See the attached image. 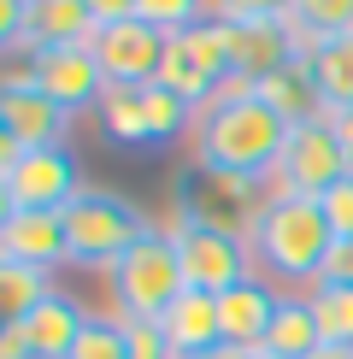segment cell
Returning a JSON list of instances; mask_svg holds the SVG:
<instances>
[{
  "mask_svg": "<svg viewBox=\"0 0 353 359\" xmlns=\"http://www.w3.org/2000/svg\"><path fill=\"white\" fill-rule=\"evenodd\" d=\"M171 236H176V259H183L188 289L224 294V289L254 277L247 271V253H254L247 236H230V230H218V224H200V218H183V212H176Z\"/></svg>",
  "mask_w": 353,
  "mask_h": 359,
  "instance_id": "7",
  "label": "cell"
},
{
  "mask_svg": "<svg viewBox=\"0 0 353 359\" xmlns=\"http://www.w3.org/2000/svg\"><path fill=\"white\" fill-rule=\"evenodd\" d=\"M318 359H353V353H347V348H324Z\"/></svg>",
  "mask_w": 353,
  "mask_h": 359,
  "instance_id": "35",
  "label": "cell"
},
{
  "mask_svg": "<svg viewBox=\"0 0 353 359\" xmlns=\"http://www.w3.org/2000/svg\"><path fill=\"white\" fill-rule=\"evenodd\" d=\"M259 353H277V359H318L324 353V330H318L312 294H283L277 324H271V336H265Z\"/></svg>",
  "mask_w": 353,
  "mask_h": 359,
  "instance_id": "19",
  "label": "cell"
},
{
  "mask_svg": "<svg viewBox=\"0 0 353 359\" xmlns=\"http://www.w3.org/2000/svg\"><path fill=\"white\" fill-rule=\"evenodd\" d=\"M136 18L153 24L159 36H183V29L212 18V0H136Z\"/></svg>",
  "mask_w": 353,
  "mask_h": 359,
  "instance_id": "26",
  "label": "cell"
},
{
  "mask_svg": "<svg viewBox=\"0 0 353 359\" xmlns=\"http://www.w3.org/2000/svg\"><path fill=\"white\" fill-rule=\"evenodd\" d=\"M254 359H277V353H254Z\"/></svg>",
  "mask_w": 353,
  "mask_h": 359,
  "instance_id": "36",
  "label": "cell"
},
{
  "mask_svg": "<svg viewBox=\"0 0 353 359\" xmlns=\"http://www.w3.org/2000/svg\"><path fill=\"white\" fill-rule=\"evenodd\" d=\"M53 271H36V265H12V259H0V318L6 324H24L29 312H36L41 301L53 294Z\"/></svg>",
  "mask_w": 353,
  "mask_h": 359,
  "instance_id": "21",
  "label": "cell"
},
{
  "mask_svg": "<svg viewBox=\"0 0 353 359\" xmlns=\"http://www.w3.org/2000/svg\"><path fill=\"white\" fill-rule=\"evenodd\" d=\"M188 100L183 95H171L165 83H147L141 88V124H147V147H165V142H176L183 136V124H188Z\"/></svg>",
  "mask_w": 353,
  "mask_h": 359,
  "instance_id": "22",
  "label": "cell"
},
{
  "mask_svg": "<svg viewBox=\"0 0 353 359\" xmlns=\"http://www.w3.org/2000/svg\"><path fill=\"white\" fill-rule=\"evenodd\" d=\"M254 95H259L277 118H283L289 130L330 118V107H324V95H318V77H312V59H306V53H294L283 71H271L265 83H254Z\"/></svg>",
  "mask_w": 353,
  "mask_h": 359,
  "instance_id": "16",
  "label": "cell"
},
{
  "mask_svg": "<svg viewBox=\"0 0 353 359\" xmlns=\"http://www.w3.org/2000/svg\"><path fill=\"white\" fill-rule=\"evenodd\" d=\"M159 330H165V341H171V353H176V359H200V353L224 348L218 294H206V289H183V294H176V306L159 318Z\"/></svg>",
  "mask_w": 353,
  "mask_h": 359,
  "instance_id": "17",
  "label": "cell"
},
{
  "mask_svg": "<svg viewBox=\"0 0 353 359\" xmlns=\"http://www.w3.org/2000/svg\"><path fill=\"white\" fill-rule=\"evenodd\" d=\"M18 330H24V341H29V359H71V348H77L83 330H88V312L77 306V294L53 289L48 301L18 324Z\"/></svg>",
  "mask_w": 353,
  "mask_h": 359,
  "instance_id": "18",
  "label": "cell"
},
{
  "mask_svg": "<svg viewBox=\"0 0 353 359\" xmlns=\"http://www.w3.org/2000/svg\"><path fill=\"white\" fill-rule=\"evenodd\" d=\"M124 336H130V359H176L159 324H130L124 318Z\"/></svg>",
  "mask_w": 353,
  "mask_h": 359,
  "instance_id": "29",
  "label": "cell"
},
{
  "mask_svg": "<svg viewBox=\"0 0 353 359\" xmlns=\"http://www.w3.org/2000/svg\"><path fill=\"white\" fill-rule=\"evenodd\" d=\"M312 59V77H318V95L330 112L353 107V36H330V41H312L306 48Z\"/></svg>",
  "mask_w": 353,
  "mask_h": 359,
  "instance_id": "20",
  "label": "cell"
},
{
  "mask_svg": "<svg viewBox=\"0 0 353 359\" xmlns=\"http://www.w3.org/2000/svg\"><path fill=\"white\" fill-rule=\"evenodd\" d=\"M330 283V289H353V236H335V248H330V259H324V277H318V289Z\"/></svg>",
  "mask_w": 353,
  "mask_h": 359,
  "instance_id": "31",
  "label": "cell"
},
{
  "mask_svg": "<svg viewBox=\"0 0 353 359\" xmlns=\"http://www.w3.org/2000/svg\"><path fill=\"white\" fill-rule=\"evenodd\" d=\"M218 36H224V53H230V77H242V83H265L294 53H306L300 29L289 18H242V24L218 18Z\"/></svg>",
  "mask_w": 353,
  "mask_h": 359,
  "instance_id": "12",
  "label": "cell"
},
{
  "mask_svg": "<svg viewBox=\"0 0 353 359\" xmlns=\"http://www.w3.org/2000/svg\"><path fill=\"white\" fill-rule=\"evenodd\" d=\"M271 194L259 189V177H230V171H176V212L183 218H200V224H218L230 236H254V224L265 212Z\"/></svg>",
  "mask_w": 353,
  "mask_h": 359,
  "instance_id": "6",
  "label": "cell"
},
{
  "mask_svg": "<svg viewBox=\"0 0 353 359\" xmlns=\"http://www.w3.org/2000/svg\"><path fill=\"white\" fill-rule=\"evenodd\" d=\"M318 206H324V218H330L335 236H353V177H342L330 194H318Z\"/></svg>",
  "mask_w": 353,
  "mask_h": 359,
  "instance_id": "30",
  "label": "cell"
},
{
  "mask_svg": "<svg viewBox=\"0 0 353 359\" xmlns=\"http://www.w3.org/2000/svg\"><path fill=\"white\" fill-rule=\"evenodd\" d=\"M312 312H318V330L324 348H347L353 353V289H312Z\"/></svg>",
  "mask_w": 353,
  "mask_h": 359,
  "instance_id": "25",
  "label": "cell"
},
{
  "mask_svg": "<svg viewBox=\"0 0 353 359\" xmlns=\"http://www.w3.org/2000/svg\"><path fill=\"white\" fill-rule=\"evenodd\" d=\"M65 130H71V112L41 95L24 65H12L6 83H0V136H6V147H65Z\"/></svg>",
  "mask_w": 353,
  "mask_h": 359,
  "instance_id": "11",
  "label": "cell"
},
{
  "mask_svg": "<svg viewBox=\"0 0 353 359\" xmlns=\"http://www.w3.org/2000/svg\"><path fill=\"white\" fill-rule=\"evenodd\" d=\"M159 83L171 95H183L188 107H212V95L230 83V53H224V36H218V18H206L195 29L165 41V65H159Z\"/></svg>",
  "mask_w": 353,
  "mask_h": 359,
  "instance_id": "8",
  "label": "cell"
},
{
  "mask_svg": "<svg viewBox=\"0 0 353 359\" xmlns=\"http://www.w3.org/2000/svg\"><path fill=\"white\" fill-rule=\"evenodd\" d=\"M212 18L242 24V18H294V0H212Z\"/></svg>",
  "mask_w": 353,
  "mask_h": 359,
  "instance_id": "28",
  "label": "cell"
},
{
  "mask_svg": "<svg viewBox=\"0 0 353 359\" xmlns=\"http://www.w3.org/2000/svg\"><path fill=\"white\" fill-rule=\"evenodd\" d=\"M88 12H95V24H100V29H106V24L136 18V0H88Z\"/></svg>",
  "mask_w": 353,
  "mask_h": 359,
  "instance_id": "32",
  "label": "cell"
},
{
  "mask_svg": "<svg viewBox=\"0 0 353 359\" xmlns=\"http://www.w3.org/2000/svg\"><path fill=\"white\" fill-rule=\"evenodd\" d=\"M330 130L342 136V147L353 154V107H342V112H330Z\"/></svg>",
  "mask_w": 353,
  "mask_h": 359,
  "instance_id": "33",
  "label": "cell"
},
{
  "mask_svg": "<svg viewBox=\"0 0 353 359\" xmlns=\"http://www.w3.org/2000/svg\"><path fill=\"white\" fill-rule=\"evenodd\" d=\"M106 283H112V301L130 324H159L176 306V294L188 289L183 259H176V236L147 224V236L106 271Z\"/></svg>",
  "mask_w": 353,
  "mask_h": 359,
  "instance_id": "3",
  "label": "cell"
},
{
  "mask_svg": "<svg viewBox=\"0 0 353 359\" xmlns=\"http://www.w3.org/2000/svg\"><path fill=\"white\" fill-rule=\"evenodd\" d=\"M100 124L118 147H147V124H141V88H106L100 100Z\"/></svg>",
  "mask_w": 353,
  "mask_h": 359,
  "instance_id": "24",
  "label": "cell"
},
{
  "mask_svg": "<svg viewBox=\"0 0 353 359\" xmlns=\"http://www.w3.org/2000/svg\"><path fill=\"white\" fill-rule=\"evenodd\" d=\"M289 147V124L265 107L259 95L212 100L195 118V165L230 171V177H277V159Z\"/></svg>",
  "mask_w": 353,
  "mask_h": 359,
  "instance_id": "1",
  "label": "cell"
},
{
  "mask_svg": "<svg viewBox=\"0 0 353 359\" xmlns=\"http://www.w3.org/2000/svg\"><path fill=\"white\" fill-rule=\"evenodd\" d=\"M247 248H254L259 271L277 277V283H312L324 277V259H330L335 248V230L330 218H324V206L312 194H289L277 189L271 201H265V212L254 224V236H247Z\"/></svg>",
  "mask_w": 353,
  "mask_h": 359,
  "instance_id": "2",
  "label": "cell"
},
{
  "mask_svg": "<svg viewBox=\"0 0 353 359\" xmlns=\"http://www.w3.org/2000/svg\"><path fill=\"white\" fill-rule=\"evenodd\" d=\"M24 71L65 112H83V107H100L106 100V77H100V65H95L88 48H29Z\"/></svg>",
  "mask_w": 353,
  "mask_h": 359,
  "instance_id": "13",
  "label": "cell"
},
{
  "mask_svg": "<svg viewBox=\"0 0 353 359\" xmlns=\"http://www.w3.org/2000/svg\"><path fill=\"white\" fill-rule=\"evenodd\" d=\"M71 359H130L124 318H88V330H83L77 348H71Z\"/></svg>",
  "mask_w": 353,
  "mask_h": 359,
  "instance_id": "27",
  "label": "cell"
},
{
  "mask_svg": "<svg viewBox=\"0 0 353 359\" xmlns=\"http://www.w3.org/2000/svg\"><path fill=\"white\" fill-rule=\"evenodd\" d=\"M294 29L300 41H330V36H353V0H294Z\"/></svg>",
  "mask_w": 353,
  "mask_h": 359,
  "instance_id": "23",
  "label": "cell"
},
{
  "mask_svg": "<svg viewBox=\"0 0 353 359\" xmlns=\"http://www.w3.org/2000/svg\"><path fill=\"white\" fill-rule=\"evenodd\" d=\"M141 236H147V218L112 189H83L65 206V248L77 271H112Z\"/></svg>",
  "mask_w": 353,
  "mask_h": 359,
  "instance_id": "4",
  "label": "cell"
},
{
  "mask_svg": "<svg viewBox=\"0 0 353 359\" xmlns=\"http://www.w3.org/2000/svg\"><path fill=\"white\" fill-rule=\"evenodd\" d=\"M342 177H353V154L330 130V118L289 130V147H283V159H277V183L289 194H312L318 201V194H330Z\"/></svg>",
  "mask_w": 353,
  "mask_h": 359,
  "instance_id": "9",
  "label": "cell"
},
{
  "mask_svg": "<svg viewBox=\"0 0 353 359\" xmlns=\"http://www.w3.org/2000/svg\"><path fill=\"white\" fill-rule=\"evenodd\" d=\"M0 259H12V265H36V271L71 265V248H65V212H0Z\"/></svg>",
  "mask_w": 353,
  "mask_h": 359,
  "instance_id": "14",
  "label": "cell"
},
{
  "mask_svg": "<svg viewBox=\"0 0 353 359\" xmlns=\"http://www.w3.org/2000/svg\"><path fill=\"white\" fill-rule=\"evenodd\" d=\"M165 41H171V36H159L153 24L124 18V24L95 29L88 53H95V65H100V77H106V88H147V83H159Z\"/></svg>",
  "mask_w": 353,
  "mask_h": 359,
  "instance_id": "10",
  "label": "cell"
},
{
  "mask_svg": "<svg viewBox=\"0 0 353 359\" xmlns=\"http://www.w3.org/2000/svg\"><path fill=\"white\" fill-rule=\"evenodd\" d=\"M277 306H283V294H277L271 283H259V277L224 289V294H218V324H224V341H230V348L259 353L265 336H271V324H277Z\"/></svg>",
  "mask_w": 353,
  "mask_h": 359,
  "instance_id": "15",
  "label": "cell"
},
{
  "mask_svg": "<svg viewBox=\"0 0 353 359\" xmlns=\"http://www.w3.org/2000/svg\"><path fill=\"white\" fill-rule=\"evenodd\" d=\"M83 194L71 147H6L0 142V201L6 212H65Z\"/></svg>",
  "mask_w": 353,
  "mask_h": 359,
  "instance_id": "5",
  "label": "cell"
},
{
  "mask_svg": "<svg viewBox=\"0 0 353 359\" xmlns=\"http://www.w3.org/2000/svg\"><path fill=\"white\" fill-rule=\"evenodd\" d=\"M200 359H254V353H247V348H230V341H224V348H212V353H200Z\"/></svg>",
  "mask_w": 353,
  "mask_h": 359,
  "instance_id": "34",
  "label": "cell"
}]
</instances>
